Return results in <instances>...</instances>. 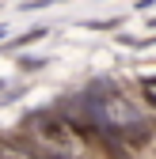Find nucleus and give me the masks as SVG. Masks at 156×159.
Segmentation results:
<instances>
[{
	"label": "nucleus",
	"instance_id": "obj_1",
	"mask_svg": "<svg viewBox=\"0 0 156 159\" xmlns=\"http://www.w3.org/2000/svg\"><path fill=\"white\" fill-rule=\"evenodd\" d=\"M31 125H34V140L42 148H50L53 155H61V159H69L76 152V144H80V136L72 133L65 114H42V117H34Z\"/></svg>",
	"mask_w": 156,
	"mask_h": 159
},
{
	"label": "nucleus",
	"instance_id": "obj_2",
	"mask_svg": "<svg viewBox=\"0 0 156 159\" xmlns=\"http://www.w3.org/2000/svg\"><path fill=\"white\" fill-rule=\"evenodd\" d=\"M0 159H61V155H53L50 148H42L38 140L15 136V140H0Z\"/></svg>",
	"mask_w": 156,
	"mask_h": 159
},
{
	"label": "nucleus",
	"instance_id": "obj_3",
	"mask_svg": "<svg viewBox=\"0 0 156 159\" xmlns=\"http://www.w3.org/2000/svg\"><path fill=\"white\" fill-rule=\"evenodd\" d=\"M141 95H145L149 106H156V76H145L141 80Z\"/></svg>",
	"mask_w": 156,
	"mask_h": 159
}]
</instances>
